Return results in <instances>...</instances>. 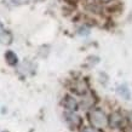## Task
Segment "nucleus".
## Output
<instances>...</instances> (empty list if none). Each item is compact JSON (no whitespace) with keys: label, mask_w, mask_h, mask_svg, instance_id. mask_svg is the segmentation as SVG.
<instances>
[{"label":"nucleus","mask_w":132,"mask_h":132,"mask_svg":"<svg viewBox=\"0 0 132 132\" xmlns=\"http://www.w3.org/2000/svg\"><path fill=\"white\" fill-rule=\"evenodd\" d=\"M88 120L92 124V126L96 128L105 127L108 125V118L105 115V113L101 109H92L88 113Z\"/></svg>","instance_id":"1"},{"label":"nucleus","mask_w":132,"mask_h":132,"mask_svg":"<svg viewBox=\"0 0 132 132\" xmlns=\"http://www.w3.org/2000/svg\"><path fill=\"white\" fill-rule=\"evenodd\" d=\"M64 119H65L67 124L72 128L79 127V126H81V124H82L81 118L79 115H76L74 112H65L64 113Z\"/></svg>","instance_id":"2"},{"label":"nucleus","mask_w":132,"mask_h":132,"mask_svg":"<svg viewBox=\"0 0 132 132\" xmlns=\"http://www.w3.org/2000/svg\"><path fill=\"white\" fill-rule=\"evenodd\" d=\"M108 122L113 128H119L121 126H124L125 120H124V116L121 115L119 112H114L112 113V115L109 116Z\"/></svg>","instance_id":"3"},{"label":"nucleus","mask_w":132,"mask_h":132,"mask_svg":"<svg viewBox=\"0 0 132 132\" xmlns=\"http://www.w3.org/2000/svg\"><path fill=\"white\" fill-rule=\"evenodd\" d=\"M0 43L4 45H10L12 43V34L4 28L1 22H0Z\"/></svg>","instance_id":"4"},{"label":"nucleus","mask_w":132,"mask_h":132,"mask_svg":"<svg viewBox=\"0 0 132 132\" xmlns=\"http://www.w3.org/2000/svg\"><path fill=\"white\" fill-rule=\"evenodd\" d=\"M63 105L68 112H74L75 113V110L78 109V102H76L75 98H73L72 96H65L64 97Z\"/></svg>","instance_id":"5"},{"label":"nucleus","mask_w":132,"mask_h":132,"mask_svg":"<svg viewBox=\"0 0 132 132\" xmlns=\"http://www.w3.org/2000/svg\"><path fill=\"white\" fill-rule=\"evenodd\" d=\"M73 90H74L76 93H79V95H84V93H86V91H87V84H86L85 81H78V82L73 86Z\"/></svg>","instance_id":"6"},{"label":"nucleus","mask_w":132,"mask_h":132,"mask_svg":"<svg viewBox=\"0 0 132 132\" xmlns=\"http://www.w3.org/2000/svg\"><path fill=\"white\" fill-rule=\"evenodd\" d=\"M5 60H6V62H7L10 65H15V64H17V62H18V58H17L16 53L12 51H7L5 53Z\"/></svg>","instance_id":"7"},{"label":"nucleus","mask_w":132,"mask_h":132,"mask_svg":"<svg viewBox=\"0 0 132 132\" xmlns=\"http://www.w3.org/2000/svg\"><path fill=\"white\" fill-rule=\"evenodd\" d=\"M95 102H96V101L93 100V97H92L91 95H88V96H86L85 98H82V101H81V107H82V108H90V107H92V105L95 104Z\"/></svg>","instance_id":"8"},{"label":"nucleus","mask_w":132,"mask_h":132,"mask_svg":"<svg viewBox=\"0 0 132 132\" xmlns=\"http://www.w3.org/2000/svg\"><path fill=\"white\" fill-rule=\"evenodd\" d=\"M118 93L120 95L121 97H124L125 100H130V91H128L127 86H125V85H122V86H119L118 87Z\"/></svg>","instance_id":"9"},{"label":"nucleus","mask_w":132,"mask_h":132,"mask_svg":"<svg viewBox=\"0 0 132 132\" xmlns=\"http://www.w3.org/2000/svg\"><path fill=\"white\" fill-rule=\"evenodd\" d=\"M80 132H102L100 128H96V127H82L80 130Z\"/></svg>","instance_id":"10"},{"label":"nucleus","mask_w":132,"mask_h":132,"mask_svg":"<svg viewBox=\"0 0 132 132\" xmlns=\"http://www.w3.org/2000/svg\"><path fill=\"white\" fill-rule=\"evenodd\" d=\"M33 0H12V3L15 5H22V4H28Z\"/></svg>","instance_id":"11"},{"label":"nucleus","mask_w":132,"mask_h":132,"mask_svg":"<svg viewBox=\"0 0 132 132\" xmlns=\"http://www.w3.org/2000/svg\"><path fill=\"white\" fill-rule=\"evenodd\" d=\"M88 29L87 28H80V30H79V34H80V35H87L88 34Z\"/></svg>","instance_id":"12"},{"label":"nucleus","mask_w":132,"mask_h":132,"mask_svg":"<svg viewBox=\"0 0 132 132\" xmlns=\"http://www.w3.org/2000/svg\"><path fill=\"white\" fill-rule=\"evenodd\" d=\"M127 119H128V121L132 124V112H130L128 113V116H127Z\"/></svg>","instance_id":"13"},{"label":"nucleus","mask_w":132,"mask_h":132,"mask_svg":"<svg viewBox=\"0 0 132 132\" xmlns=\"http://www.w3.org/2000/svg\"><path fill=\"white\" fill-rule=\"evenodd\" d=\"M102 3H108V1H112V0H101Z\"/></svg>","instance_id":"14"},{"label":"nucleus","mask_w":132,"mask_h":132,"mask_svg":"<svg viewBox=\"0 0 132 132\" xmlns=\"http://www.w3.org/2000/svg\"><path fill=\"white\" fill-rule=\"evenodd\" d=\"M127 132H132V130H128V131Z\"/></svg>","instance_id":"15"},{"label":"nucleus","mask_w":132,"mask_h":132,"mask_svg":"<svg viewBox=\"0 0 132 132\" xmlns=\"http://www.w3.org/2000/svg\"><path fill=\"white\" fill-rule=\"evenodd\" d=\"M3 132H6V131H3Z\"/></svg>","instance_id":"16"}]
</instances>
